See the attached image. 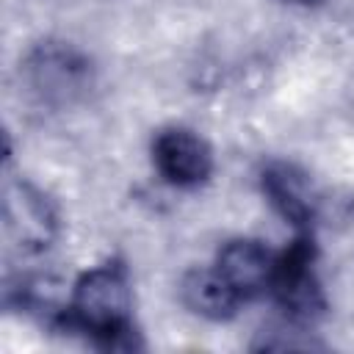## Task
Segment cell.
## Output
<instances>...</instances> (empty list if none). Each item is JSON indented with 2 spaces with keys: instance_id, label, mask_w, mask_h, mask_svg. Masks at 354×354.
Instances as JSON below:
<instances>
[{
  "instance_id": "obj_1",
  "label": "cell",
  "mask_w": 354,
  "mask_h": 354,
  "mask_svg": "<svg viewBox=\"0 0 354 354\" xmlns=\"http://www.w3.org/2000/svg\"><path fill=\"white\" fill-rule=\"evenodd\" d=\"M58 324L102 348H133V288L127 268L102 263L83 271L69 290Z\"/></svg>"
},
{
  "instance_id": "obj_2",
  "label": "cell",
  "mask_w": 354,
  "mask_h": 354,
  "mask_svg": "<svg viewBox=\"0 0 354 354\" xmlns=\"http://www.w3.org/2000/svg\"><path fill=\"white\" fill-rule=\"evenodd\" d=\"M3 227L8 241L22 249V254H39L50 249L58 235V216L47 196L25 180L6 185L3 199Z\"/></svg>"
},
{
  "instance_id": "obj_3",
  "label": "cell",
  "mask_w": 354,
  "mask_h": 354,
  "mask_svg": "<svg viewBox=\"0 0 354 354\" xmlns=\"http://www.w3.org/2000/svg\"><path fill=\"white\" fill-rule=\"evenodd\" d=\"M152 163L166 183L194 188L210 177L213 152L199 133L188 127H166L152 138Z\"/></svg>"
},
{
  "instance_id": "obj_4",
  "label": "cell",
  "mask_w": 354,
  "mask_h": 354,
  "mask_svg": "<svg viewBox=\"0 0 354 354\" xmlns=\"http://www.w3.org/2000/svg\"><path fill=\"white\" fill-rule=\"evenodd\" d=\"M268 293L290 315H310L321 304L318 282L313 274V241L307 232H301L285 252L277 254Z\"/></svg>"
},
{
  "instance_id": "obj_5",
  "label": "cell",
  "mask_w": 354,
  "mask_h": 354,
  "mask_svg": "<svg viewBox=\"0 0 354 354\" xmlns=\"http://www.w3.org/2000/svg\"><path fill=\"white\" fill-rule=\"evenodd\" d=\"M213 266L230 282V288L243 301H249L254 296L268 293L277 266V252H271L263 241L254 238H232L216 252Z\"/></svg>"
},
{
  "instance_id": "obj_6",
  "label": "cell",
  "mask_w": 354,
  "mask_h": 354,
  "mask_svg": "<svg viewBox=\"0 0 354 354\" xmlns=\"http://www.w3.org/2000/svg\"><path fill=\"white\" fill-rule=\"evenodd\" d=\"M180 299L194 315L207 321H227L241 310V304H246L216 266H196L185 271L180 279Z\"/></svg>"
},
{
  "instance_id": "obj_7",
  "label": "cell",
  "mask_w": 354,
  "mask_h": 354,
  "mask_svg": "<svg viewBox=\"0 0 354 354\" xmlns=\"http://www.w3.org/2000/svg\"><path fill=\"white\" fill-rule=\"evenodd\" d=\"M263 194L268 196L271 207L296 230H307L313 218V199L307 194L304 177L285 166V163H271L263 171Z\"/></svg>"
},
{
  "instance_id": "obj_8",
  "label": "cell",
  "mask_w": 354,
  "mask_h": 354,
  "mask_svg": "<svg viewBox=\"0 0 354 354\" xmlns=\"http://www.w3.org/2000/svg\"><path fill=\"white\" fill-rule=\"evenodd\" d=\"M285 3H315V0H285Z\"/></svg>"
}]
</instances>
